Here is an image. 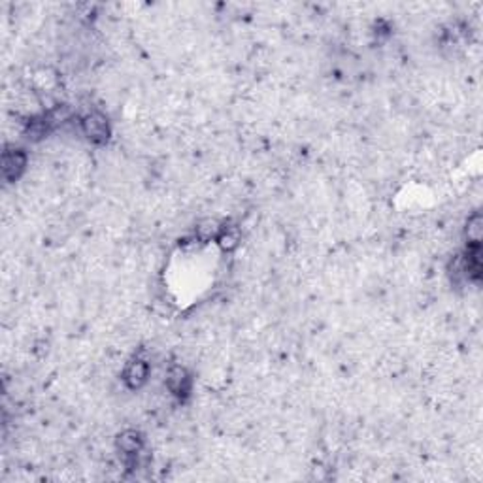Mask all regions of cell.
Here are the masks:
<instances>
[{"label":"cell","instance_id":"277c9868","mask_svg":"<svg viewBox=\"0 0 483 483\" xmlns=\"http://www.w3.org/2000/svg\"><path fill=\"white\" fill-rule=\"evenodd\" d=\"M166 387L178 400H187L193 391V378H191L189 370L181 364L170 366L166 372Z\"/></svg>","mask_w":483,"mask_h":483},{"label":"cell","instance_id":"52a82bcc","mask_svg":"<svg viewBox=\"0 0 483 483\" xmlns=\"http://www.w3.org/2000/svg\"><path fill=\"white\" fill-rule=\"evenodd\" d=\"M51 131H53V127L49 125L46 114L34 115V117H31V120L27 121V125H25V136H27V140L31 142L44 140L46 136Z\"/></svg>","mask_w":483,"mask_h":483},{"label":"cell","instance_id":"ba28073f","mask_svg":"<svg viewBox=\"0 0 483 483\" xmlns=\"http://www.w3.org/2000/svg\"><path fill=\"white\" fill-rule=\"evenodd\" d=\"M46 117H48L49 125L57 129V127H63L66 123H70L72 117H74V112L68 104H57L53 108H49L46 112Z\"/></svg>","mask_w":483,"mask_h":483},{"label":"cell","instance_id":"8992f818","mask_svg":"<svg viewBox=\"0 0 483 483\" xmlns=\"http://www.w3.org/2000/svg\"><path fill=\"white\" fill-rule=\"evenodd\" d=\"M242 242V233H240L238 225H221L218 236H216V244L223 251H234Z\"/></svg>","mask_w":483,"mask_h":483},{"label":"cell","instance_id":"9c48e42d","mask_svg":"<svg viewBox=\"0 0 483 483\" xmlns=\"http://www.w3.org/2000/svg\"><path fill=\"white\" fill-rule=\"evenodd\" d=\"M219 228H221V223H218L216 219H202L195 228V236L201 242H210V240H216L218 236Z\"/></svg>","mask_w":483,"mask_h":483},{"label":"cell","instance_id":"30bf717a","mask_svg":"<svg viewBox=\"0 0 483 483\" xmlns=\"http://www.w3.org/2000/svg\"><path fill=\"white\" fill-rule=\"evenodd\" d=\"M465 233H467L468 244H479V242H482V234H483L482 213L476 212V213H472L470 218H468Z\"/></svg>","mask_w":483,"mask_h":483},{"label":"cell","instance_id":"3957f363","mask_svg":"<svg viewBox=\"0 0 483 483\" xmlns=\"http://www.w3.org/2000/svg\"><path fill=\"white\" fill-rule=\"evenodd\" d=\"M28 164L27 153L23 152L21 147H6L2 152V176L6 181H17L25 174Z\"/></svg>","mask_w":483,"mask_h":483},{"label":"cell","instance_id":"7a4b0ae2","mask_svg":"<svg viewBox=\"0 0 483 483\" xmlns=\"http://www.w3.org/2000/svg\"><path fill=\"white\" fill-rule=\"evenodd\" d=\"M144 445H146V438L136 429H125L115 438V447L127 462H131V467L136 465V459L142 455Z\"/></svg>","mask_w":483,"mask_h":483},{"label":"cell","instance_id":"5b68a950","mask_svg":"<svg viewBox=\"0 0 483 483\" xmlns=\"http://www.w3.org/2000/svg\"><path fill=\"white\" fill-rule=\"evenodd\" d=\"M121 378H123V383H125L131 391H138V389H142V387L147 383V380H149V364H147L146 359L140 357L131 359V361L125 364Z\"/></svg>","mask_w":483,"mask_h":483},{"label":"cell","instance_id":"6da1fadb","mask_svg":"<svg viewBox=\"0 0 483 483\" xmlns=\"http://www.w3.org/2000/svg\"><path fill=\"white\" fill-rule=\"evenodd\" d=\"M80 132L95 146H104L112 136V127L106 115L100 112H91L80 120Z\"/></svg>","mask_w":483,"mask_h":483}]
</instances>
